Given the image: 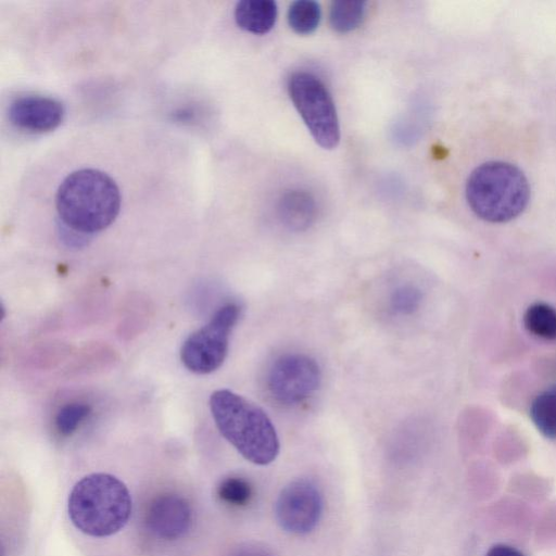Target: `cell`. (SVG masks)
<instances>
[{
    "label": "cell",
    "instance_id": "cell-4",
    "mask_svg": "<svg viewBox=\"0 0 556 556\" xmlns=\"http://www.w3.org/2000/svg\"><path fill=\"white\" fill-rule=\"evenodd\" d=\"M465 193L468 205L479 218L501 224L516 218L526 210L530 186L516 165L491 161L470 173Z\"/></svg>",
    "mask_w": 556,
    "mask_h": 556
},
{
    "label": "cell",
    "instance_id": "cell-12",
    "mask_svg": "<svg viewBox=\"0 0 556 556\" xmlns=\"http://www.w3.org/2000/svg\"><path fill=\"white\" fill-rule=\"evenodd\" d=\"M278 9L271 0H241L233 11L238 26L255 35H264L273 29Z\"/></svg>",
    "mask_w": 556,
    "mask_h": 556
},
{
    "label": "cell",
    "instance_id": "cell-7",
    "mask_svg": "<svg viewBox=\"0 0 556 556\" xmlns=\"http://www.w3.org/2000/svg\"><path fill=\"white\" fill-rule=\"evenodd\" d=\"M321 383L317 361L305 353H285L270 364L266 389L278 404L299 405L312 397Z\"/></svg>",
    "mask_w": 556,
    "mask_h": 556
},
{
    "label": "cell",
    "instance_id": "cell-21",
    "mask_svg": "<svg viewBox=\"0 0 556 556\" xmlns=\"http://www.w3.org/2000/svg\"><path fill=\"white\" fill-rule=\"evenodd\" d=\"M485 556H525L519 549L507 544H495L491 546Z\"/></svg>",
    "mask_w": 556,
    "mask_h": 556
},
{
    "label": "cell",
    "instance_id": "cell-15",
    "mask_svg": "<svg viewBox=\"0 0 556 556\" xmlns=\"http://www.w3.org/2000/svg\"><path fill=\"white\" fill-rule=\"evenodd\" d=\"M365 12L366 3L364 1H333L329 10V22L336 31L350 33L362 24Z\"/></svg>",
    "mask_w": 556,
    "mask_h": 556
},
{
    "label": "cell",
    "instance_id": "cell-6",
    "mask_svg": "<svg viewBox=\"0 0 556 556\" xmlns=\"http://www.w3.org/2000/svg\"><path fill=\"white\" fill-rule=\"evenodd\" d=\"M236 302L222 305L201 328L184 341L180 361L191 372L206 375L218 369L226 359L229 339L241 316Z\"/></svg>",
    "mask_w": 556,
    "mask_h": 556
},
{
    "label": "cell",
    "instance_id": "cell-8",
    "mask_svg": "<svg viewBox=\"0 0 556 556\" xmlns=\"http://www.w3.org/2000/svg\"><path fill=\"white\" fill-rule=\"evenodd\" d=\"M321 511V495L316 485L305 479L286 485L275 505L279 526L293 534L311 532L318 523Z\"/></svg>",
    "mask_w": 556,
    "mask_h": 556
},
{
    "label": "cell",
    "instance_id": "cell-19",
    "mask_svg": "<svg viewBox=\"0 0 556 556\" xmlns=\"http://www.w3.org/2000/svg\"><path fill=\"white\" fill-rule=\"evenodd\" d=\"M218 497L233 506L245 505L252 496V488L242 478L231 477L224 479L217 488Z\"/></svg>",
    "mask_w": 556,
    "mask_h": 556
},
{
    "label": "cell",
    "instance_id": "cell-10",
    "mask_svg": "<svg viewBox=\"0 0 556 556\" xmlns=\"http://www.w3.org/2000/svg\"><path fill=\"white\" fill-rule=\"evenodd\" d=\"M192 514L186 498L176 494L155 497L146 514V525L156 536L175 540L185 535L191 526Z\"/></svg>",
    "mask_w": 556,
    "mask_h": 556
},
{
    "label": "cell",
    "instance_id": "cell-5",
    "mask_svg": "<svg viewBox=\"0 0 556 556\" xmlns=\"http://www.w3.org/2000/svg\"><path fill=\"white\" fill-rule=\"evenodd\" d=\"M290 99L312 137L324 149H334L340 141V124L332 97L314 74L295 72L288 80Z\"/></svg>",
    "mask_w": 556,
    "mask_h": 556
},
{
    "label": "cell",
    "instance_id": "cell-11",
    "mask_svg": "<svg viewBox=\"0 0 556 556\" xmlns=\"http://www.w3.org/2000/svg\"><path fill=\"white\" fill-rule=\"evenodd\" d=\"M280 223L291 231H304L315 222L317 205L314 197L306 190L286 191L277 204Z\"/></svg>",
    "mask_w": 556,
    "mask_h": 556
},
{
    "label": "cell",
    "instance_id": "cell-2",
    "mask_svg": "<svg viewBox=\"0 0 556 556\" xmlns=\"http://www.w3.org/2000/svg\"><path fill=\"white\" fill-rule=\"evenodd\" d=\"M210 410L220 434L249 462L270 464L279 453V439L266 412L228 389L214 391Z\"/></svg>",
    "mask_w": 556,
    "mask_h": 556
},
{
    "label": "cell",
    "instance_id": "cell-18",
    "mask_svg": "<svg viewBox=\"0 0 556 556\" xmlns=\"http://www.w3.org/2000/svg\"><path fill=\"white\" fill-rule=\"evenodd\" d=\"M91 407L87 403L73 402L60 408L55 416V428L62 435H71L90 415Z\"/></svg>",
    "mask_w": 556,
    "mask_h": 556
},
{
    "label": "cell",
    "instance_id": "cell-13",
    "mask_svg": "<svg viewBox=\"0 0 556 556\" xmlns=\"http://www.w3.org/2000/svg\"><path fill=\"white\" fill-rule=\"evenodd\" d=\"M529 416L538 431L556 439V383L540 392L531 402Z\"/></svg>",
    "mask_w": 556,
    "mask_h": 556
},
{
    "label": "cell",
    "instance_id": "cell-1",
    "mask_svg": "<svg viewBox=\"0 0 556 556\" xmlns=\"http://www.w3.org/2000/svg\"><path fill=\"white\" fill-rule=\"evenodd\" d=\"M122 195L115 180L96 168L70 173L55 193L61 223L84 235L105 229L119 213Z\"/></svg>",
    "mask_w": 556,
    "mask_h": 556
},
{
    "label": "cell",
    "instance_id": "cell-3",
    "mask_svg": "<svg viewBox=\"0 0 556 556\" xmlns=\"http://www.w3.org/2000/svg\"><path fill=\"white\" fill-rule=\"evenodd\" d=\"M131 509L132 501L125 483L104 472L81 478L72 489L67 502L72 523L94 538L110 536L122 530Z\"/></svg>",
    "mask_w": 556,
    "mask_h": 556
},
{
    "label": "cell",
    "instance_id": "cell-17",
    "mask_svg": "<svg viewBox=\"0 0 556 556\" xmlns=\"http://www.w3.org/2000/svg\"><path fill=\"white\" fill-rule=\"evenodd\" d=\"M422 298L418 286L409 282L400 285L390 293V311L395 315L410 316L419 309Z\"/></svg>",
    "mask_w": 556,
    "mask_h": 556
},
{
    "label": "cell",
    "instance_id": "cell-14",
    "mask_svg": "<svg viewBox=\"0 0 556 556\" xmlns=\"http://www.w3.org/2000/svg\"><path fill=\"white\" fill-rule=\"evenodd\" d=\"M525 329L544 341L556 340V308L545 302L530 304L522 316Z\"/></svg>",
    "mask_w": 556,
    "mask_h": 556
},
{
    "label": "cell",
    "instance_id": "cell-20",
    "mask_svg": "<svg viewBox=\"0 0 556 556\" xmlns=\"http://www.w3.org/2000/svg\"><path fill=\"white\" fill-rule=\"evenodd\" d=\"M229 556H274V554L263 545L245 543L233 549Z\"/></svg>",
    "mask_w": 556,
    "mask_h": 556
},
{
    "label": "cell",
    "instance_id": "cell-9",
    "mask_svg": "<svg viewBox=\"0 0 556 556\" xmlns=\"http://www.w3.org/2000/svg\"><path fill=\"white\" fill-rule=\"evenodd\" d=\"M63 103L49 96L23 94L15 98L9 106L11 122L27 130L47 131L55 128L63 119Z\"/></svg>",
    "mask_w": 556,
    "mask_h": 556
},
{
    "label": "cell",
    "instance_id": "cell-16",
    "mask_svg": "<svg viewBox=\"0 0 556 556\" xmlns=\"http://www.w3.org/2000/svg\"><path fill=\"white\" fill-rule=\"evenodd\" d=\"M288 24L299 35H309L316 30L321 18V10L317 2L299 0L291 3L288 10Z\"/></svg>",
    "mask_w": 556,
    "mask_h": 556
}]
</instances>
